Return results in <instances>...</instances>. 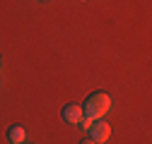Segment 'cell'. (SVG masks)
I'll return each mask as SVG.
<instances>
[{
    "label": "cell",
    "mask_w": 152,
    "mask_h": 144,
    "mask_svg": "<svg viewBox=\"0 0 152 144\" xmlns=\"http://www.w3.org/2000/svg\"><path fill=\"white\" fill-rule=\"evenodd\" d=\"M82 111H85V115H89V118H94V120L104 118V115L111 111V99H109V94H106V91H94V94H89L87 101L82 103Z\"/></svg>",
    "instance_id": "1"
},
{
    "label": "cell",
    "mask_w": 152,
    "mask_h": 144,
    "mask_svg": "<svg viewBox=\"0 0 152 144\" xmlns=\"http://www.w3.org/2000/svg\"><path fill=\"white\" fill-rule=\"evenodd\" d=\"M87 132H89V139H92L94 144H104V142L111 137V125H109L106 120L99 118V120H94V122L89 125Z\"/></svg>",
    "instance_id": "2"
},
{
    "label": "cell",
    "mask_w": 152,
    "mask_h": 144,
    "mask_svg": "<svg viewBox=\"0 0 152 144\" xmlns=\"http://www.w3.org/2000/svg\"><path fill=\"white\" fill-rule=\"evenodd\" d=\"M82 118H85L82 106L70 103V106H65V108H63V120H65L68 125H80V120H82Z\"/></svg>",
    "instance_id": "3"
},
{
    "label": "cell",
    "mask_w": 152,
    "mask_h": 144,
    "mask_svg": "<svg viewBox=\"0 0 152 144\" xmlns=\"http://www.w3.org/2000/svg\"><path fill=\"white\" fill-rule=\"evenodd\" d=\"M7 139H10L12 144H22V142L27 139V130L22 127V125H12V127L7 130Z\"/></svg>",
    "instance_id": "4"
},
{
    "label": "cell",
    "mask_w": 152,
    "mask_h": 144,
    "mask_svg": "<svg viewBox=\"0 0 152 144\" xmlns=\"http://www.w3.org/2000/svg\"><path fill=\"white\" fill-rule=\"evenodd\" d=\"M92 122H94V118H89V115H85V118L80 120V127H82V130H89V125H92Z\"/></svg>",
    "instance_id": "5"
},
{
    "label": "cell",
    "mask_w": 152,
    "mask_h": 144,
    "mask_svg": "<svg viewBox=\"0 0 152 144\" xmlns=\"http://www.w3.org/2000/svg\"><path fill=\"white\" fill-rule=\"evenodd\" d=\"M82 144H94V142H92V139H85V142H82Z\"/></svg>",
    "instance_id": "6"
},
{
    "label": "cell",
    "mask_w": 152,
    "mask_h": 144,
    "mask_svg": "<svg viewBox=\"0 0 152 144\" xmlns=\"http://www.w3.org/2000/svg\"><path fill=\"white\" fill-rule=\"evenodd\" d=\"M22 144H27V142H22Z\"/></svg>",
    "instance_id": "7"
},
{
    "label": "cell",
    "mask_w": 152,
    "mask_h": 144,
    "mask_svg": "<svg viewBox=\"0 0 152 144\" xmlns=\"http://www.w3.org/2000/svg\"><path fill=\"white\" fill-rule=\"evenodd\" d=\"M82 3H85V0H82Z\"/></svg>",
    "instance_id": "8"
}]
</instances>
